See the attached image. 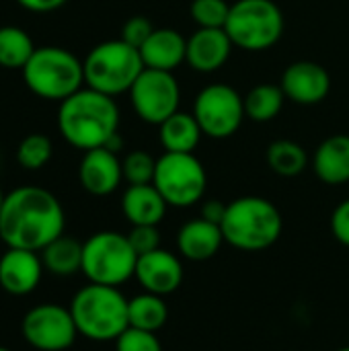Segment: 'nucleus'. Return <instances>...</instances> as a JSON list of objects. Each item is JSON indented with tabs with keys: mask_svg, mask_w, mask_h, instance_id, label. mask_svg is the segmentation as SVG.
I'll return each instance as SVG.
<instances>
[{
	"mask_svg": "<svg viewBox=\"0 0 349 351\" xmlns=\"http://www.w3.org/2000/svg\"><path fill=\"white\" fill-rule=\"evenodd\" d=\"M66 214L60 199L37 185H23L4 195L0 210V239L10 249L41 253L64 234Z\"/></svg>",
	"mask_w": 349,
	"mask_h": 351,
	"instance_id": "obj_1",
	"label": "nucleus"
},
{
	"mask_svg": "<svg viewBox=\"0 0 349 351\" xmlns=\"http://www.w3.org/2000/svg\"><path fill=\"white\" fill-rule=\"evenodd\" d=\"M121 113L113 97L82 86L60 103L58 130L62 138L82 152L105 148L119 134Z\"/></svg>",
	"mask_w": 349,
	"mask_h": 351,
	"instance_id": "obj_2",
	"label": "nucleus"
},
{
	"mask_svg": "<svg viewBox=\"0 0 349 351\" xmlns=\"http://www.w3.org/2000/svg\"><path fill=\"white\" fill-rule=\"evenodd\" d=\"M220 228L224 243L239 251L257 253L278 243L284 230V218L269 199L245 195L226 206Z\"/></svg>",
	"mask_w": 349,
	"mask_h": 351,
	"instance_id": "obj_3",
	"label": "nucleus"
},
{
	"mask_svg": "<svg viewBox=\"0 0 349 351\" xmlns=\"http://www.w3.org/2000/svg\"><path fill=\"white\" fill-rule=\"evenodd\" d=\"M128 302L130 300L115 286L88 282L72 296L68 308L78 335L97 343H107L115 341L130 327Z\"/></svg>",
	"mask_w": 349,
	"mask_h": 351,
	"instance_id": "obj_4",
	"label": "nucleus"
},
{
	"mask_svg": "<svg viewBox=\"0 0 349 351\" xmlns=\"http://www.w3.org/2000/svg\"><path fill=\"white\" fill-rule=\"evenodd\" d=\"M25 86L43 101L62 103L84 86V64L66 47H37L25 64Z\"/></svg>",
	"mask_w": 349,
	"mask_h": 351,
	"instance_id": "obj_5",
	"label": "nucleus"
},
{
	"mask_svg": "<svg viewBox=\"0 0 349 351\" xmlns=\"http://www.w3.org/2000/svg\"><path fill=\"white\" fill-rule=\"evenodd\" d=\"M82 64L84 84L109 97L130 93V88L146 68L140 49L125 43L121 37L95 45L86 53Z\"/></svg>",
	"mask_w": 349,
	"mask_h": 351,
	"instance_id": "obj_6",
	"label": "nucleus"
},
{
	"mask_svg": "<svg viewBox=\"0 0 349 351\" xmlns=\"http://www.w3.org/2000/svg\"><path fill=\"white\" fill-rule=\"evenodd\" d=\"M286 29L284 12L274 0H237L230 4L224 31L234 47L265 51L274 47Z\"/></svg>",
	"mask_w": 349,
	"mask_h": 351,
	"instance_id": "obj_7",
	"label": "nucleus"
},
{
	"mask_svg": "<svg viewBox=\"0 0 349 351\" xmlns=\"http://www.w3.org/2000/svg\"><path fill=\"white\" fill-rule=\"evenodd\" d=\"M138 255L128 234L101 230L82 243V274L91 284L119 288L136 274Z\"/></svg>",
	"mask_w": 349,
	"mask_h": 351,
	"instance_id": "obj_8",
	"label": "nucleus"
},
{
	"mask_svg": "<svg viewBox=\"0 0 349 351\" xmlns=\"http://www.w3.org/2000/svg\"><path fill=\"white\" fill-rule=\"evenodd\" d=\"M152 185L173 208L195 206L208 187V175L193 152H165L156 158Z\"/></svg>",
	"mask_w": 349,
	"mask_h": 351,
	"instance_id": "obj_9",
	"label": "nucleus"
},
{
	"mask_svg": "<svg viewBox=\"0 0 349 351\" xmlns=\"http://www.w3.org/2000/svg\"><path fill=\"white\" fill-rule=\"evenodd\" d=\"M191 113L195 115L204 136L212 140H226L239 132L247 117L245 97H241L230 84L214 82L197 93Z\"/></svg>",
	"mask_w": 349,
	"mask_h": 351,
	"instance_id": "obj_10",
	"label": "nucleus"
},
{
	"mask_svg": "<svg viewBox=\"0 0 349 351\" xmlns=\"http://www.w3.org/2000/svg\"><path fill=\"white\" fill-rule=\"evenodd\" d=\"M21 335L33 350L66 351L74 346L78 329L70 308L45 302L25 313L21 321Z\"/></svg>",
	"mask_w": 349,
	"mask_h": 351,
	"instance_id": "obj_11",
	"label": "nucleus"
},
{
	"mask_svg": "<svg viewBox=\"0 0 349 351\" xmlns=\"http://www.w3.org/2000/svg\"><path fill=\"white\" fill-rule=\"evenodd\" d=\"M128 95L136 115L150 125H160L179 111L181 103V88L173 72L152 68H144Z\"/></svg>",
	"mask_w": 349,
	"mask_h": 351,
	"instance_id": "obj_12",
	"label": "nucleus"
},
{
	"mask_svg": "<svg viewBox=\"0 0 349 351\" xmlns=\"http://www.w3.org/2000/svg\"><path fill=\"white\" fill-rule=\"evenodd\" d=\"M282 90L296 105H319L331 93V74L313 60L292 62L282 74Z\"/></svg>",
	"mask_w": 349,
	"mask_h": 351,
	"instance_id": "obj_13",
	"label": "nucleus"
},
{
	"mask_svg": "<svg viewBox=\"0 0 349 351\" xmlns=\"http://www.w3.org/2000/svg\"><path fill=\"white\" fill-rule=\"evenodd\" d=\"M134 278L144 288V292L169 296L183 282V265L175 253L156 249L138 257Z\"/></svg>",
	"mask_w": 349,
	"mask_h": 351,
	"instance_id": "obj_14",
	"label": "nucleus"
},
{
	"mask_svg": "<svg viewBox=\"0 0 349 351\" xmlns=\"http://www.w3.org/2000/svg\"><path fill=\"white\" fill-rule=\"evenodd\" d=\"M43 269L45 267L37 251L6 247L0 257V288L10 296H27L39 286Z\"/></svg>",
	"mask_w": 349,
	"mask_h": 351,
	"instance_id": "obj_15",
	"label": "nucleus"
},
{
	"mask_svg": "<svg viewBox=\"0 0 349 351\" xmlns=\"http://www.w3.org/2000/svg\"><path fill=\"white\" fill-rule=\"evenodd\" d=\"M78 179L86 193L97 197L111 195L123 181V169L117 152L109 148H95L84 152L78 167Z\"/></svg>",
	"mask_w": 349,
	"mask_h": 351,
	"instance_id": "obj_16",
	"label": "nucleus"
},
{
	"mask_svg": "<svg viewBox=\"0 0 349 351\" xmlns=\"http://www.w3.org/2000/svg\"><path fill=\"white\" fill-rule=\"evenodd\" d=\"M232 41L224 29H200L187 39V58L191 70L202 74H212L220 70L232 51Z\"/></svg>",
	"mask_w": 349,
	"mask_h": 351,
	"instance_id": "obj_17",
	"label": "nucleus"
},
{
	"mask_svg": "<svg viewBox=\"0 0 349 351\" xmlns=\"http://www.w3.org/2000/svg\"><path fill=\"white\" fill-rule=\"evenodd\" d=\"M140 56L146 68L173 72L187 58V39L177 29H154L140 47Z\"/></svg>",
	"mask_w": 349,
	"mask_h": 351,
	"instance_id": "obj_18",
	"label": "nucleus"
},
{
	"mask_svg": "<svg viewBox=\"0 0 349 351\" xmlns=\"http://www.w3.org/2000/svg\"><path fill=\"white\" fill-rule=\"evenodd\" d=\"M224 245V234L218 224H212L204 218L185 222L177 232L179 255L187 261H208Z\"/></svg>",
	"mask_w": 349,
	"mask_h": 351,
	"instance_id": "obj_19",
	"label": "nucleus"
},
{
	"mask_svg": "<svg viewBox=\"0 0 349 351\" xmlns=\"http://www.w3.org/2000/svg\"><path fill=\"white\" fill-rule=\"evenodd\" d=\"M167 208L169 204L152 183L130 185L121 197V212L132 226H158V222L167 214Z\"/></svg>",
	"mask_w": 349,
	"mask_h": 351,
	"instance_id": "obj_20",
	"label": "nucleus"
},
{
	"mask_svg": "<svg viewBox=\"0 0 349 351\" xmlns=\"http://www.w3.org/2000/svg\"><path fill=\"white\" fill-rule=\"evenodd\" d=\"M317 177L327 185H344L349 181V136L335 134L323 140L313 160Z\"/></svg>",
	"mask_w": 349,
	"mask_h": 351,
	"instance_id": "obj_21",
	"label": "nucleus"
},
{
	"mask_svg": "<svg viewBox=\"0 0 349 351\" xmlns=\"http://www.w3.org/2000/svg\"><path fill=\"white\" fill-rule=\"evenodd\" d=\"M204 132L193 113L177 111L158 125V140L165 152H193Z\"/></svg>",
	"mask_w": 349,
	"mask_h": 351,
	"instance_id": "obj_22",
	"label": "nucleus"
},
{
	"mask_svg": "<svg viewBox=\"0 0 349 351\" xmlns=\"http://www.w3.org/2000/svg\"><path fill=\"white\" fill-rule=\"evenodd\" d=\"M41 261L47 274L58 278H70L82 271V243L72 237H58L41 253Z\"/></svg>",
	"mask_w": 349,
	"mask_h": 351,
	"instance_id": "obj_23",
	"label": "nucleus"
},
{
	"mask_svg": "<svg viewBox=\"0 0 349 351\" xmlns=\"http://www.w3.org/2000/svg\"><path fill=\"white\" fill-rule=\"evenodd\" d=\"M128 319H130V327L156 333L167 323L169 308H167L163 296L144 292V294H138V296L130 298V302H128Z\"/></svg>",
	"mask_w": 349,
	"mask_h": 351,
	"instance_id": "obj_24",
	"label": "nucleus"
},
{
	"mask_svg": "<svg viewBox=\"0 0 349 351\" xmlns=\"http://www.w3.org/2000/svg\"><path fill=\"white\" fill-rule=\"evenodd\" d=\"M31 35L14 25L0 27V68L4 70H23L35 51Z\"/></svg>",
	"mask_w": 349,
	"mask_h": 351,
	"instance_id": "obj_25",
	"label": "nucleus"
},
{
	"mask_svg": "<svg viewBox=\"0 0 349 351\" xmlns=\"http://www.w3.org/2000/svg\"><path fill=\"white\" fill-rule=\"evenodd\" d=\"M286 95L278 84H257L245 95V113L257 123L272 121L284 109Z\"/></svg>",
	"mask_w": 349,
	"mask_h": 351,
	"instance_id": "obj_26",
	"label": "nucleus"
},
{
	"mask_svg": "<svg viewBox=\"0 0 349 351\" xmlns=\"http://www.w3.org/2000/svg\"><path fill=\"white\" fill-rule=\"evenodd\" d=\"M269 169L280 177H298L309 167L306 150L294 140H276L265 152Z\"/></svg>",
	"mask_w": 349,
	"mask_h": 351,
	"instance_id": "obj_27",
	"label": "nucleus"
},
{
	"mask_svg": "<svg viewBox=\"0 0 349 351\" xmlns=\"http://www.w3.org/2000/svg\"><path fill=\"white\" fill-rule=\"evenodd\" d=\"M53 154L51 140L43 134H29L21 140L16 148V162L25 171H39L43 169Z\"/></svg>",
	"mask_w": 349,
	"mask_h": 351,
	"instance_id": "obj_28",
	"label": "nucleus"
},
{
	"mask_svg": "<svg viewBox=\"0 0 349 351\" xmlns=\"http://www.w3.org/2000/svg\"><path fill=\"white\" fill-rule=\"evenodd\" d=\"M189 12L200 29H224L230 4L226 0H193Z\"/></svg>",
	"mask_w": 349,
	"mask_h": 351,
	"instance_id": "obj_29",
	"label": "nucleus"
},
{
	"mask_svg": "<svg viewBox=\"0 0 349 351\" xmlns=\"http://www.w3.org/2000/svg\"><path fill=\"white\" fill-rule=\"evenodd\" d=\"M121 169L123 181H128V185H146L154 181L156 158H152L144 150H134L121 160Z\"/></svg>",
	"mask_w": 349,
	"mask_h": 351,
	"instance_id": "obj_30",
	"label": "nucleus"
},
{
	"mask_svg": "<svg viewBox=\"0 0 349 351\" xmlns=\"http://www.w3.org/2000/svg\"><path fill=\"white\" fill-rule=\"evenodd\" d=\"M115 351H163V348L152 331L128 327L115 339Z\"/></svg>",
	"mask_w": 349,
	"mask_h": 351,
	"instance_id": "obj_31",
	"label": "nucleus"
},
{
	"mask_svg": "<svg viewBox=\"0 0 349 351\" xmlns=\"http://www.w3.org/2000/svg\"><path fill=\"white\" fill-rule=\"evenodd\" d=\"M128 241L138 257L160 249V232L156 226H148V224L132 226V230L128 232Z\"/></svg>",
	"mask_w": 349,
	"mask_h": 351,
	"instance_id": "obj_32",
	"label": "nucleus"
},
{
	"mask_svg": "<svg viewBox=\"0 0 349 351\" xmlns=\"http://www.w3.org/2000/svg\"><path fill=\"white\" fill-rule=\"evenodd\" d=\"M152 31H154V27H152L150 19H146L142 14H136V16H130L125 21V25L121 29V39L140 49L146 43V39L152 35Z\"/></svg>",
	"mask_w": 349,
	"mask_h": 351,
	"instance_id": "obj_33",
	"label": "nucleus"
},
{
	"mask_svg": "<svg viewBox=\"0 0 349 351\" xmlns=\"http://www.w3.org/2000/svg\"><path fill=\"white\" fill-rule=\"evenodd\" d=\"M331 232L341 245L349 247V197L344 199L333 210V214H331Z\"/></svg>",
	"mask_w": 349,
	"mask_h": 351,
	"instance_id": "obj_34",
	"label": "nucleus"
},
{
	"mask_svg": "<svg viewBox=\"0 0 349 351\" xmlns=\"http://www.w3.org/2000/svg\"><path fill=\"white\" fill-rule=\"evenodd\" d=\"M226 206H228V204H222V202H216V199L206 202V204L202 206V216H200V218H204V220H208V222L220 226L222 220H224V214H226Z\"/></svg>",
	"mask_w": 349,
	"mask_h": 351,
	"instance_id": "obj_35",
	"label": "nucleus"
},
{
	"mask_svg": "<svg viewBox=\"0 0 349 351\" xmlns=\"http://www.w3.org/2000/svg\"><path fill=\"white\" fill-rule=\"evenodd\" d=\"M16 2L31 12H53L62 8L68 0H16Z\"/></svg>",
	"mask_w": 349,
	"mask_h": 351,
	"instance_id": "obj_36",
	"label": "nucleus"
},
{
	"mask_svg": "<svg viewBox=\"0 0 349 351\" xmlns=\"http://www.w3.org/2000/svg\"><path fill=\"white\" fill-rule=\"evenodd\" d=\"M2 204H4V193H2V189H0V210H2Z\"/></svg>",
	"mask_w": 349,
	"mask_h": 351,
	"instance_id": "obj_37",
	"label": "nucleus"
},
{
	"mask_svg": "<svg viewBox=\"0 0 349 351\" xmlns=\"http://www.w3.org/2000/svg\"><path fill=\"white\" fill-rule=\"evenodd\" d=\"M0 351H10L8 348H4V346H0Z\"/></svg>",
	"mask_w": 349,
	"mask_h": 351,
	"instance_id": "obj_38",
	"label": "nucleus"
},
{
	"mask_svg": "<svg viewBox=\"0 0 349 351\" xmlns=\"http://www.w3.org/2000/svg\"><path fill=\"white\" fill-rule=\"evenodd\" d=\"M337 351H349V348H344V350H337Z\"/></svg>",
	"mask_w": 349,
	"mask_h": 351,
	"instance_id": "obj_39",
	"label": "nucleus"
}]
</instances>
